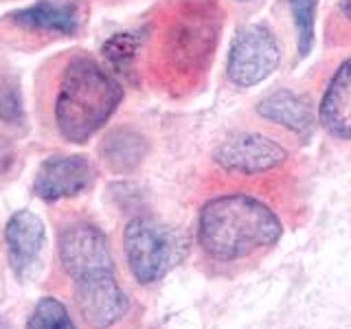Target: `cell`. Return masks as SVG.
Wrapping results in <instances>:
<instances>
[{
  "label": "cell",
  "mask_w": 351,
  "mask_h": 329,
  "mask_svg": "<svg viewBox=\"0 0 351 329\" xmlns=\"http://www.w3.org/2000/svg\"><path fill=\"white\" fill-rule=\"evenodd\" d=\"M75 305L88 327L108 329L128 314L130 301L114 272H106L75 281Z\"/></svg>",
  "instance_id": "cell-6"
},
{
  "label": "cell",
  "mask_w": 351,
  "mask_h": 329,
  "mask_svg": "<svg viewBox=\"0 0 351 329\" xmlns=\"http://www.w3.org/2000/svg\"><path fill=\"white\" fill-rule=\"evenodd\" d=\"M257 112L263 119L274 121L301 136H307L314 127V110L310 101L292 90H277L261 99Z\"/></svg>",
  "instance_id": "cell-12"
},
{
  "label": "cell",
  "mask_w": 351,
  "mask_h": 329,
  "mask_svg": "<svg viewBox=\"0 0 351 329\" xmlns=\"http://www.w3.org/2000/svg\"><path fill=\"white\" fill-rule=\"evenodd\" d=\"M279 44L272 33L261 27L252 25L239 31L228 55V77L239 88L257 86L268 80L272 71L279 64Z\"/></svg>",
  "instance_id": "cell-4"
},
{
  "label": "cell",
  "mask_w": 351,
  "mask_h": 329,
  "mask_svg": "<svg viewBox=\"0 0 351 329\" xmlns=\"http://www.w3.org/2000/svg\"><path fill=\"white\" fill-rule=\"evenodd\" d=\"M288 151H285L277 141H272L263 134L246 132L233 138L224 141L213 154V160L222 169L230 173H263L285 162Z\"/></svg>",
  "instance_id": "cell-7"
},
{
  "label": "cell",
  "mask_w": 351,
  "mask_h": 329,
  "mask_svg": "<svg viewBox=\"0 0 351 329\" xmlns=\"http://www.w3.org/2000/svg\"><path fill=\"white\" fill-rule=\"evenodd\" d=\"M95 169L86 156H51L47 158L33 180V193L40 200L58 202L64 197H75L93 184Z\"/></svg>",
  "instance_id": "cell-8"
},
{
  "label": "cell",
  "mask_w": 351,
  "mask_h": 329,
  "mask_svg": "<svg viewBox=\"0 0 351 329\" xmlns=\"http://www.w3.org/2000/svg\"><path fill=\"white\" fill-rule=\"evenodd\" d=\"M321 125L336 138H351V60L334 73L318 108Z\"/></svg>",
  "instance_id": "cell-11"
},
{
  "label": "cell",
  "mask_w": 351,
  "mask_h": 329,
  "mask_svg": "<svg viewBox=\"0 0 351 329\" xmlns=\"http://www.w3.org/2000/svg\"><path fill=\"white\" fill-rule=\"evenodd\" d=\"M299 40V58H305L314 47V16L318 0H288Z\"/></svg>",
  "instance_id": "cell-16"
},
{
  "label": "cell",
  "mask_w": 351,
  "mask_h": 329,
  "mask_svg": "<svg viewBox=\"0 0 351 329\" xmlns=\"http://www.w3.org/2000/svg\"><path fill=\"white\" fill-rule=\"evenodd\" d=\"M14 158H16V154H14V145H11V141L5 138V136H0V175L9 171V167L14 164Z\"/></svg>",
  "instance_id": "cell-18"
},
{
  "label": "cell",
  "mask_w": 351,
  "mask_h": 329,
  "mask_svg": "<svg viewBox=\"0 0 351 329\" xmlns=\"http://www.w3.org/2000/svg\"><path fill=\"white\" fill-rule=\"evenodd\" d=\"M123 88L93 58L77 55L62 73L55 97V125L69 143H86L114 114Z\"/></svg>",
  "instance_id": "cell-2"
},
{
  "label": "cell",
  "mask_w": 351,
  "mask_h": 329,
  "mask_svg": "<svg viewBox=\"0 0 351 329\" xmlns=\"http://www.w3.org/2000/svg\"><path fill=\"white\" fill-rule=\"evenodd\" d=\"M101 156L114 171H132L145 156V141L128 127L114 130L101 143Z\"/></svg>",
  "instance_id": "cell-14"
},
{
  "label": "cell",
  "mask_w": 351,
  "mask_h": 329,
  "mask_svg": "<svg viewBox=\"0 0 351 329\" xmlns=\"http://www.w3.org/2000/svg\"><path fill=\"white\" fill-rule=\"evenodd\" d=\"M340 11L345 14V18L351 20V0H343V5H340Z\"/></svg>",
  "instance_id": "cell-19"
},
{
  "label": "cell",
  "mask_w": 351,
  "mask_h": 329,
  "mask_svg": "<svg viewBox=\"0 0 351 329\" xmlns=\"http://www.w3.org/2000/svg\"><path fill=\"white\" fill-rule=\"evenodd\" d=\"M11 22L22 29L38 33H58L73 36L80 29V5L73 0H40V3L18 9L9 16Z\"/></svg>",
  "instance_id": "cell-10"
},
{
  "label": "cell",
  "mask_w": 351,
  "mask_h": 329,
  "mask_svg": "<svg viewBox=\"0 0 351 329\" xmlns=\"http://www.w3.org/2000/svg\"><path fill=\"white\" fill-rule=\"evenodd\" d=\"M213 38L215 36L202 18L193 22H180L171 36V55L176 64L184 66L200 62L202 55H206V51L211 49Z\"/></svg>",
  "instance_id": "cell-13"
},
{
  "label": "cell",
  "mask_w": 351,
  "mask_h": 329,
  "mask_svg": "<svg viewBox=\"0 0 351 329\" xmlns=\"http://www.w3.org/2000/svg\"><path fill=\"white\" fill-rule=\"evenodd\" d=\"M123 248L134 279L147 285L160 281L186 257L189 237L152 217H134L123 230Z\"/></svg>",
  "instance_id": "cell-3"
},
{
  "label": "cell",
  "mask_w": 351,
  "mask_h": 329,
  "mask_svg": "<svg viewBox=\"0 0 351 329\" xmlns=\"http://www.w3.org/2000/svg\"><path fill=\"white\" fill-rule=\"evenodd\" d=\"M281 219L257 197L226 193L208 200L200 211L197 239L211 259L235 261L277 244Z\"/></svg>",
  "instance_id": "cell-1"
},
{
  "label": "cell",
  "mask_w": 351,
  "mask_h": 329,
  "mask_svg": "<svg viewBox=\"0 0 351 329\" xmlns=\"http://www.w3.org/2000/svg\"><path fill=\"white\" fill-rule=\"evenodd\" d=\"M136 49H138V40L132 36V33H119L117 38H112L106 44L104 53L114 66H119V69H125V66L134 60Z\"/></svg>",
  "instance_id": "cell-17"
},
{
  "label": "cell",
  "mask_w": 351,
  "mask_h": 329,
  "mask_svg": "<svg viewBox=\"0 0 351 329\" xmlns=\"http://www.w3.org/2000/svg\"><path fill=\"white\" fill-rule=\"evenodd\" d=\"M44 224L29 208L16 211L5 226V241L9 252V263L18 277H27V272L38 263L44 246Z\"/></svg>",
  "instance_id": "cell-9"
},
{
  "label": "cell",
  "mask_w": 351,
  "mask_h": 329,
  "mask_svg": "<svg viewBox=\"0 0 351 329\" xmlns=\"http://www.w3.org/2000/svg\"><path fill=\"white\" fill-rule=\"evenodd\" d=\"M60 261L73 281L114 272L108 237L93 224H73L62 230Z\"/></svg>",
  "instance_id": "cell-5"
},
{
  "label": "cell",
  "mask_w": 351,
  "mask_h": 329,
  "mask_svg": "<svg viewBox=\"0 0 351 329\" xmlns=\"http://www.w3.org/2000/svg\"><path fill=\"white\" fill-rule=\"evenodd\" d=\"M27 329H77L69 310L55 296H42L27 321Z\"/></svg>",
  "instance_id": "cell-15"
}]
</instances>
